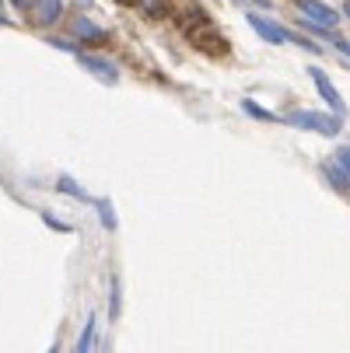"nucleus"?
Masks as SVG:
<instances>
[{
  "label": "nucleus",
  "instance_id": "f8f14e48",
  "mask_svg": "<svg viewBox=\"0 0 350 353\" xmlns=\"http://www.w3.org/2000/svg\"><path fill=\"white\" fill-rule=\"evenodd\" d=\"M336 165L350 175V147H340V150H336Z\"/></svg>",
  "mask_w": 350,
  "mask_h": 353
},
{
  "label": "nucleus",
  "instance_id": "dca6fc26",
  "mask_svg": "<svg viewBox=\"0 0 350 353\" xmlns=\"http://www.w3.org/2000/svg\"><path fill=\"white\" fill-rule=\"evenodd\" d=\"M14 4H18V8H25V11H28V4H32V0H14Z\"/></svg>",
  "mask_w": 350,
  "mask_h": 353
},
{
  "label": "nucleus",
  "instance_id": "f257e3e1",
  "mask_svg": "<svg viewBox=\"0 0 350 353\" xmlns=\"http://www.w3.org/2000/svg\"><path fill=\"white\" fill-rule=\"evenodd\" d=\"M284 123L298 126V130H315L322 137H336L340 133V119L336 116H322V112H287Z\"/></svg>",
  "mask_w": 350,
  "mask_h": 353
},
{
  "label": "nucleus",
  "instance_id": "4468645a",
  "mask_svg": "<svg viewBox=\"0 0 350 353\" xmlns=\"http://www.w3.org/2000/svg\"><path fill=\"white\" fill-rule=\"evenodd\" d=\"M49 46H57V49H67V53H77V46L67 42V39H49Z\"/></svg>",
  "mask_w": 350,
  "mask_h": 353
},
{
  "label": "nucleus",
  "instance_id": "a211bd4d",
  "mask_svg": "<svg viewBox=\"0 0 350 353\" xmlns=\"http://www.w3.org/2000/svg\"><path fill=\"white\" fill-rule=\"evenodd\" d=\"M343 14H347V18H350V4H347V8H343Z\"/></svg>",
  "mask_w": 350,
  "mask_h": 353
},
{
  "label": "nucleus",
  "instance_id": "1a4fd4ad",
  "mask_svg": "<svg viewBox=\"0 0 350 353\" xmlns=\"http://www.w3.org/2000/svg\"><path fill=\"white\" fill-rule=\"evenodd\" d=\"M91 343H95V315H88V325H84V332H81V339H77V353H88Z\"/></svg>",
  "mask_w": 350,
  "mask_h": 353
},
{
  "label": "nucleus",
  "instance_id": "423d86ee",
  "mask_svg": "<svg viewBox=\"0 0 350 353\" xmlns=\"http://www.w3.org/2000/svg\"><path fill=\"white\" fill-rule=\"evenodd\" d=\"M77 60H81V67H88V70H91L95 77H102V81L116 84V77H119L116 63H109V60H102V57H88V53H81Z\"/></svg>",
  "mask_w": 350,
  "mask_h": 353
},
{
  "label": "nucleus",
  "instance_id": "2eb2a0df",
  "mask_svg": "<svg viewBox=\"0 0 350 353\" xmlns=\"http://www.w3.org/2000/svg\"><path fill=\"white\" fill-rule=\"evenodd\" d=\"M336 46H340V49H343V53H347V57H350V42H347V39H340V42H336Z\"/></svg>",
  "mask_w": 350,
  "mask_h": 353
},
{
  "label": "nucleus",
  "instance_id": "9b49d317",
  "mask_svg": "<svg viewBox=\"0 0 350 353\" xmlns=\"http://www.w3.org/2000/svg\"><path fill=\"white\" fill-rule=\"evenodd\" d=\"M242 109H245L249 116H256V119H277L273 112H266V109H260V105H253V102H242Z\"/></svg>",
  "mask_w": 350,
  "mask_h": 353
},
{
  "label": "nucleus",
  "instance_id": "7ed1b4c3",
  "mask_svg": "<svg viewBox=\"0 0 350 353\" xmlns=\"http://www.w3.org/2000/svg\"><path fill=\"white\" fill-rule=\"evenodd\" d=\"M28 11H32V21L46 28V25L60 21V14H64V0H32Z\"/></svg>",
  "mask_w": 350,
  "mask_h": 353
},
{
  "label": "nucleus",
  "instance_id": "0eeeda50",
  "mask_svg": "<svg viewBox=\"0 0 350 353\" xmlns=\"http://www.w3.org/2000/svg\"><path fill=\"white\" fill-rule=\"evenodd\" d=\"M74 35L77 39H91V42H106V32L98 28L95 21H88V18H77L74 21Z\"/></svg>",
  "mask_w": 350,
  "mask_h": 353
},
{
  "label": "nucleus",
  "instance_id": "9d476101",
  "mask_svg": "<svg viewBox=\"0 0 350 353\" xmlns=\"http://www.w3.org/2000/svg\"><path fill=\"white\" fill-rule=\"evenodd\" d=\"M60 192H67V196H77V199H84V203H91V196H88L84 189H77V185H74V179H67V175L60 179Z\"/></svg>",
  "mask_w": 350,
  "mask_h": 353
},
{
  "label": "nucleus",
  "instance_id": "6e6552de",
  "mask_svg": "<svg viewBox=\"0 0 350 353\" xmlns=\"http://www.w3.org/2000/svg\"><path fill=\"white\" fill-rule=\"evenodd\" d=\"M326 179H329L340 192H347V189H350V175H347L340 165H326Z\"/></svg>",
  "mask_w": 350,
  "mask_h": 353
},
{
  "label": "nucleus",
  "instance_id": "f3484780",
  "mask_svg": "<svg viewBox=\"0 0 350 353\" xmlns=\"http://www.w3.org/2000/svg\"><path fill=\"white\" fill-rule=\"evenodd\" d=\"M0 25H11V18H4V14H0Z\"/></svg>",
  "mask_w": 350,
  "mask_h": 353
},
{
  "label": "nucleus",
  "instance_id": "20e7f679",
  "mask_svg": "<svg viewBox=\"0 0 350 353\" xmlns=\"http://www.w3.org/2000/svg\"><path fill=\"white\" fill-rule=\"evenodd\" d=\"M298 8H302V14H305L309 21H315V25H326V28H333V25L340 21V14H336L333 8L319 4V0H298Z\"/></svg>",
  "mask_w": 350,
  "mask_h": 353
},
{
  "label": "nucleus",
  "instance_id": "ddd939ff",
  "mask_svg": "<svg viewBox=\"0 0 350 353\" xmlns=\"http://www.w3.org/2000/svg\"><path fill=\"white\" fill-rule=\"evenodd\" d=\"M98 210H102V224H106V228H116V217H113L109 203H98Z\"/></svg>",
  "mask_w": 350,
  "mask_h": 353
},
{
  "label": "nucleus",
  "instance_id": "f03ea898",
  "mask_svg": "<svg viewBox=\"0 0 350 353\" xmlns=\"http://www.w3.org/2000/svg\"><path fill=\"white\" fill-rule=\"evenodd\" d=\"M249 25H253V28H256V35H263L266 42H294V46H302V49H312V53H319V46H315V42L298 39L294 32H287V28H280V25H273V21L260 18V14H249Z\"/></svg>",
  "mask_w": 350,
  "mask_h": 353
},
{
  "label": "nucleus",
  "instance_id": "39448f33",
  "mask_svg": "<svg viewBox=\"0 0 350 353\" xmlns=\"http://www.w3.org/2000/svg\"><path fill=\"white\" fill-rule=\"evenodd\" d=\"M309 74H312V81H315V88H319V94H322V98H326V102H329V109L343 116V98H340V91H336V88L329 84V77H326V74H322L319 67H309Z\"/></svg>",
  "mask_w": 350,
  "mask_h": 353
}]
</instances>
